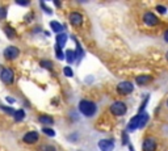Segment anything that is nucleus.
Here are the masks:
<instances>
[{
  "instance_id": "obj_25",
  "label": "nucleus",
  "mask_w": 168,
  "mask_h": 151,
  "mask_svg": "<svg viewBox=\"0 0 168 151\" xmlns=\"http://www.w3.org/2000/svg\"><path fill=\"white\" fill-rule=\"evenodd\" d=\"M5 16H7V9L0 7V19H5Z\"/></svg>"
},
{
  "instance_id": "obj_31",
  "label": "nucleus",
  "mask_w": 168,
  "mask_h": 151,
  "mask_svg": "<svg viewBox=\"0 0 168 151\" xmlns=\"http://www.w3.org/2000/svg\"><path fill=\"white\" fill-rule=\"evenodd\" d=\"M7 101H9V103H15V99H12V97H7Z\"/></svg>"
},
{
  "instance_id": "obj_30",
  "label": "nucleus",
  "mask_w": 168,
  "mask_h": 151,
  "mask_svg": "<svg viewBox=\"0 0 168 151\" xmlns=\"http://www.w3.org/2000/svg\"><path fill=\"white\" fill-rule=\"evenodd\" d=\"M164 41H166L167 44H168V29L166 30V33H164Z\"/></svg>"
},
{
  "instance_id": "obj_24",
  "label": "nucleus",
  "mask_w": 168,
  "mask_h": 151,
  "mask_svg": "<svg viewBox=\"0 0 168 151\" xmlns=\"http://www.w3.org/2000/svg\"><path fill=\"white\" fill-rule=\"evenodd\" d=\"M148 99H150V96H147V99H145V101L142 103L141 108H139V113H143V109H145V106L147 105V103H148Z\"/></svg>"
},
{
  "instance_id": "obj_7",
  "label": "nucleus",
  "mask_w": 168,
  "mask_h": 151,
  "mask_svg": "<svg viewBox=\"0 0 168 151\" xmlns=\"http://www.w3.org/2000/svg\"><path fill=\"white\" fill-rule=\"evenodd\" d=\"M97 146H99L100 151H113L114 142L112 139H101V141H99Z\"/></svg>"
},
{
  "instance_id": "obj_19",
  "label": "nucleus",
  "mask_w": 168,
  "mask_h": 151,
  "mask_svg": "<svg viewBox=\"0 0 168 151\" xmlns=\"http://www.w3.org/2000/svg\"><path fill=\"white\" fill-rule=\"evenodd\" d=\"M4 30H5V34L8 35L9 38H13V37H15V30H13L11 26H5Z\"/></svg>"
},
{
  "instance_id": "obj_14",
  "label": "nucleus",
  "mask_w": 168,
  "mask_h": 151,
  "mask_svg": "<svg viewBox=\"0 0 168 151\" xmlns=\"http://www.w3.org/2000/svg\"><path fill=\"white\" fill-rule=\"evenodd\" d=\"M50 26H51L53 32H55V33H58V34H60L63 32V25L59 24L58 21H51V23H50Z\"/></svg>"
},
{
  "instance_id": "obj_20",
  "label": "nucleus",
  "mask_w": 168,
  "mask_h": 151,
  "mask_svg": "<svg viewBox=\"0 0 168 151\" xmlns=\"http://www.w3.org/2000/svg\"><path fill=\"white\" fill-rule=\"evenodd\" d=\"M42 131H44L46 135H49V137H54L55 135V131L53 130V129H49V128H44L42 129Z\"/></svg>"
},
{
  "instance_id": "obj_17",
  "label": "nucleus",
  "mask_w": 168,
  "mask_h": 151,
  "mask_svg": "<svg viewBox=\"0 0 168 151\" xmlns=\"http://www.w3.org/2000/svg\"><path fill=\"white\" fill-rule=\"evenodd\" d=\"M13 117H15V120H16V121H21V120H24V117H25V112H24L23 109L16 110L15 114H13Z\"/></svg>"
},
{
  "instance_id": "obj_28",
  "label": "nucleus",
  "mask_w": 168,
  "mask_h": 151,
  "mask_svg": "<svg viewBox=\"0 0 168 151\" xmlns=\"http://www.w3.org/2000/svg\"><path fill=\"white\" fill-rule=\"evenodd\" d=\"M44 151H55V147H53V146H45L44 147Z\"/></svg>"
},
{
  "instance_id": "obj_21",
  "label": "nucleus",
  "mask_w": 168,
  "mask_h": 151,
  "mask_svg": "<svg viewBox=\"0 0 168 151\" xmlns=\"http://www.w3.org/2000/svg\"><path fill=\"white\" fill-rule=\"evenodd\" d=\"M0 109L4 110V112L8 113V114H15V110H13L12 108H8V106H4V105H0Z\"/></svg>"
},
{
  "instance_id": "obj_27",
  "label": "nucleus",
  "mask_w": 168,
  "mask_h": 151,
  "mask_svg": "<svg viewBox=\"0 0 168 151\" xmlns=\"http://www.w3.org/2000/svg\"><path fill=\"white\" fill-rule=\"evenodd\" d=\"M41 7H42V8L45 9V12H46V13H49V15H50V13H51V11H50V9L47 8V7L45 5V3H41Z\"/></svg>"
},
{
  "instance_id": "obj_6",
  "label": "nucleus",
  "mask_w": 168,
  "mask_h": 151,
  "mask_svg": "<svg viewBox=\"0 0 168 151\" xmlns=\"http://www.w3.org/2000/svg\"><path fill=\"white\" fill-rule=\"evenodd\" d=\"M143 23L147 25V26H155V25H158L159 20H158V17L154 15V13L147 12V13H145L143 15Z\"/></svg>"
},
{
  "instance_id": "obj_32",
  "label": "nucleus",
  "mask_w": 168,
  "mask_h": 151,
  "mask_svg": "<svg viewBox=\"0 0 168 151\" xmlns=\"http://www.w3.org/2000/svg\"><path fill=\"white\" fill-rule=\"evenodd\" d=\"M167 106H168V100H167Z\"/></svg>"
},
{
  "instance_id": "obj_16",
  "label": "nucleus",
  "mask_w": 168,
  "mask_h": 151,
  "mask_svg": "<svg viewBox=\"0 0 168 151\" xmlns=\"http://www.w3.org/2000/svg\"><path fill=\"white\" fill-rule=\"evenodd\" d=\"M40 122L41 124H44V125H53L54 124V120H53L50 116H40Z\"/></svg>"
},
{
  "instance_id": "obj_29",
  "label": "nucleus",
  "mask_w": 168,
  "mask_h": 151,
  "mask_svg": "<svg viewBox=\"0 0 168 151\" xmlns=\"http://www.w3.org/2000/svg\"><path fill=\"white\" fill-rule=\"evenodd\" d=\"M17 4H20V5H28L29 4V2H21V0H17Z\"/></svg>"
},
{
  "instance_id": "obj_5",
  "label": "nucleus",
  "mask_w": 168,
  "mask_h": 151,
  "mask_svg": "<svg viewBox=\"0 0 168 151\" xmlns=\"http://www.w3.org/2000/svg\"><path fill=\"white\" fill-rule=\"evenodd\" d=\"M133 89H134V87L130 82H121V83L117 85V91H118V93L122 96H126L129 93H131Z\"/></svg>"
},
{
  "instance_id": "obj_22",
  "label": "nucleus",
  "mask_w": 168,
  "mask_h": 151,
  "mask_svg": "<svg viewBox=\"0 0 168 151\" xmlns=\"http://www.w3.org/2000/svg\"><path fill=\"white\" fill-rule=\"evenodd\" d=\"M63 72H64V75H66V76H69V78H71V76L74 75L72 70H71L70 67H64V68H63Z\"/></svg>"
},
{
  "instance_id": "obj_4",
  "label": "nucleus",
  "mask_w": 168,
  "mask_h": 151,
  "mask_svg": "<svg viewBox=\"0 0 168 151\" xmlns=\"http://www.w3.org/2000/svg\"><path fill=\"white\" fill-rule=\"evenodd\" d=\"M0 79H2L3 83L5 84H12L13 79H15V74L11 68H3L2 72H0Z\"/></svg>"
},
{
  "instance_id": "obj_13",
  "label": "nucleus",
  "mask_w": 168,
  "mask_h": 151,
  "mask_svg": "<svg viewBox=\"0 0 168 151\" xmlns=\"http://www.w3.org/2000/svg\"><path fill=\"white\" fill-rule=\"evenodd\" d=\"M66 42H67V34L66 33H60L57 35V45H58L60 49L66 45Z\"/></svg>"
},
{
  "instance_id": "obj_1",
  "label": "nucleus",
  "mask_w": 168,
  "mask_h": 151,
  "mask_svg": "<svg viewBox=\"0 0 168 151\" xmlns=\"http://www.w3.org/2000/svg\"><path fill=\"white\" fill-rule=\"evenodd\" d=\"M147 121H148V113L147 112L138 113L137 116H134L130 120V122H129V125H127V129L130 131L135 130V129H141L147 124Z\"/></svg>"
},
{
  "instance_id": "obj_18",
  "label": "nucleus",
  "mask_w": 168,
  "mask_h": 151,
  "mask_svg": "<svg viewBox=\"0 0 168 151\" xmlns=\"http://www.w3.org/2000/svg\"><path fill=\"white\" fill-rule=\"evenodd\" d=\"M55 51H57V58H58L59 60H63L64 58H66V57L63 55V53H62V49H60L58 45L55 46Z\"/></svg>"
},
{
  "instance_id": "obj_23",
  "label": "nucleus",
  "mask_w": 168,
  "mask_h": 151,
  "mask_svg": "<svg viewBox=\"0 0 168 151\" xmlns=\"http://www.w3.org/2000/svg\"><path fill=\"white\" fill-rule=\"evenodd\" d=\"M41 66L49 68V70H51V68H53V64L50 63V62H47V60H42V62H41Z\"/></svg>"
},
{
  "instance_id": "obj_9",
  "label": "nucleus",
  "mask_w": 168,
  "mask_h": 151,
  "mask_svg": "<svg viewBox=\"0 0 168 151\" xmlns=\"http://www.w3.org/2000/svg\"><path fill=\"white\" fill-rule=\"evenodd\" d=\"M38 138H40V135H38L37 131H29L26 133V134L24 135V142L25 143H29V145H32V143H35L38 141Z\"/></svg>"
},
{
  "instance_id": "obj_8",
  "label": "nucleus",
  "mask_w": 168,
  "mask_h": 151,
  "mask_svg": "<svg viewBox=\"0 0 168 151\" xmlns=\"http://www.w3.org/2000/svg\"><path fill=\"white\" fill-rule=\"evenodd\" d=\"M19 54H20V50L15 48V46H8L5 50H4V57L7 59H16L17 57H19Z\"/></svg>"
},
{
  "instance_id": "obj_15",
  "label": "nucleus",
  "mask_w": 168,
  "mask_h": 151,
  "mask_svg": "<svg viewBox=\"0 0 168 151\" xmlns=\"http://www.w3.org/2000/svg\"><path fill=\"white\" fill-rule=\"evenodd\" d=\"M66 59L69 63H74L76 60V53L75 50H67L66 51Z\"/></svg>"
},
{
  "instance_id": "obj_2",
  "label": "nucleus",
  "mask_w": 168,
  "mask_h": 151,
  "mask_svg": "<svg viewBox=\"0 0 168 151\" xmlns=\"http://www.w3.org/2000/svg\"><path fill=\"white\" fill-rule=\"evenodd\" d=\"M79 112L85 117H93L97 112V105L89 100H81L79 103Z\"/></svg>"
},
{
  "instance_id": "obj_12",
  "label": "nucleus",
  "mask_w": 168,
  "mask_h": 151,
  "mask_svg": "<svg viewBox=\"0 0 168 151\" xmlns=\"http://www.w3.org/2000/svg\"><path fill=\"white\" fill-rule=\"evenodd\" d=\"M151 79L152 78L148 76V75H139V76L135 78V82H137L138 85H145V84H147Z\"/></svg>"
},
{
  "instance_id": "obj_3",
  "label": "nucleus",
  "mask_w": 168,
  "mask_h": 151,
  "mask_svg": "<svg viewBox=\"0 0 168 151\" xmlns=\"http://www.w3.org/2000/svg\"><path fill=\"white\" fill-rule=\"evenodd\" d=\"M110 113L113 114V116H124L125 113H126V105H125V103L122 101H114L112 105H110Z\"/></svg>"
},
{
  "instance_id": "obj_11",
  "label": "nucleus",
  "mask_w": 168,
  "mask_h": 151,
  "mask_svg": "<svg viewBox=\"0 0 168 151\" xmlns=\"http://www.w3.org/2000/svg\"><path fill=\"white\" fill-rule=\"evenodd\" d=\"M69 19H70V23L72 25H81V23H83V16H81V13H79V12L70 13Z\"/></svg>"
},
{
  "instance_id": "obj_10",
  "label": "nucleus",
  "mask_w": 168,
  "mask_h": 151,
  "mask_svg": "<svg viewBox=\"0 0 168 151\" xmlns=\"http://www.w3.org/2000/svg\"><path fill=\"white\" fill-rule=\"evenodd\" d=\"M143 151H155L156 150V142L154 138H146L143 141Z\"/></svg>"
},
{
  "instance_id": "obj_33",
  "label": "nucleus",
  "mask_w": 168,
  "mask_h": 151,
  "mask_svg": "<svg viewBox=\"0 0 168 151\" xmlns=\"http://www.w3.org/2000/svg\"><path fill=\"white\" fill-rule=\"evenodd\" d=\"M167 58H168V53H167Z\"/></svg>"
},
{
  "instance_id": "obj_26",
  "label": "nucleus",
  "mask_w": 168,
  "mask_h": 151,
  "mask_svg": "<svg viewBox=\"0 0 168 151\" xmlns=\"http://www.w3.org/2000/svg\"><path fill=\"white\" fill-rule=\"evenodd\" d=\"M156 11H159V13H166L167 8H166V7H163V5H158V7H156Z\"/></svg>"
}]
</instances>
